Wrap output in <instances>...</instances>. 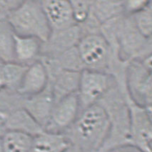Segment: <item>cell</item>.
I'll return each mask as SVG.
<instances>
[{"label": "cell", "instance_id": "25", "mask_svg": "<svg viewBox=\"0 0 152 152\" xmlns=\"http://www.w3.org/2000/svg\"><path fill=\"white\" fill-rule=\"evenodd\" d=\"M64 152H85L82 150H81L80 148L76 147V146H72V145H69L68 146V148H66Z\"/></svg>", "mask_w": 152, "mask_h": 152}, {"label": "cell", "instance_id": "12", "mask_svg": "<svg viewBox=\"0 0 152 152\" xmlns=\"http://www.w3.org/2000/svg\"><path fill=\"white\" fill-rule=\"evenodd\" d=\"M42 42L31 37L15 34L14 57L15 62L29 66L41 58Z\"/></svg>", "mask_w": 152, "mask_h": 152}, {"label": "cell", "instance_id": "19", "mask_svg": "<svg viewBox=\"0 0 152 152\" xmlns=\"http://www.w3.org/2000/svg\"><path fill=\"white\" fill-rule=\"evenodd\" d=\"M132 17L138 30L145 38L152 36V2L146 3Z\"/></svg>", "mask_w": 152, "mask_h": 152}, {"label": "cell", "instance_id": "9", "mask_svg": "<svg viewBox=\"0 0 152 152\" xmlns=\"http://www.w3.org/2000/svg\"><path fill=\"white\" fill-rule=\"evenodd\" d=\"M47 22L52 31H58L77 25L74 21L70 1H41Z\"/></svg>", "mask_w": 152, "mask_h": 152}, {"label": "cell", "instance_id": "4", "mask_svg": "<svg viewBox=\"0 0 152 152\" xmlns=\"http://www.w3.org/2000/svg\"><path fill=\"white\" fill-rule=\"evenodd\" d=\"M117 84L115 77L107 72L84 70L80 72L77 95L80 111L98 103Z\"/></svg>", "mask_w": 152, "mask_h": 152}, {"label": "cell", "instance_id": "26", "mask_svg": "<svg viewBox=\"0 0 152 152\" xmlns=\"http://www.w3.org/2000/svg\"><path fill=\"white\" fill-rule=\"evenodd\" d=\"M0 152H4V148H3L2 139H1V137H0Z\"/></svg>", "mask_w": 152, "mask_h": 152}, {"label": "cell", "instance_id": "3", "mask_svg": "<svg viewBox=\"0 0 152 152\" xmlns=\"http://www.w3.org/2000/svg\"><path fill=\"white\" fill-rule=\"evenodd\" d=\"M16 35L31 37L45 42L51 34L41 1H22L16 10L7 17Z\"/></svg>", "mask_w": 152, "mask_h": 152}, {"label": "cell", "instance_id": "22", "mask_svg": "<svg viewBox=\"0 0 152 152\" xmlns=\"http://www.w3.org/2000/svg\"><path fill=\"white\" fill-rule=\"evenodd\" d=\"M22 1H4L1 0L0 1V15H4L5 17H7L11 12L16 10Z\"/></svg>", "mask_w": 152, "mask_h": 152}, {"label": "cell", "instance_id": "1", "mask_svg": "<svg viewBox=\"0 0 152 152\" xmlns=\"http://www.w3.org/2000/svg\"><path fill=\"white\" fill-rule=\"evenodd\" d=\"M111 121L102 103L94 104L79 113L64 136L70 145L85 152H102L109 139Z\"/></svg>", "mask_w": 152, "mask_h": 152}, {"label": "cell", "instance_id": "24", "mask_svg": "<svg viewBox=\"0 0 152 152\" xmlns=\"http://www.w3.org/2000/svg\"><path fill=\"white\" fill-rule=\"evenodd\" d=\"M3 65L4 63L0 61V91L4 89V71H3Z\"/></svg>", "mask_w": 152, "mask_h": 152}, {"label": "cell", "instance_id": "18", "mask_svg": "<svg viewBox=\"0 0 152 152\" xmlns=\"http://www.w3.org/2000/svg\"><path fill=\"white\" fill-rule=\"evenodd\" d=\"M27 68L26 65L19 64L16 62L4 63L3 71L5 89L17 92Z\"/></svg>", "mask_w": 152, "mask_h": 152}, {"label": "cell", "instance_id": "16", "mask_svg": "<svg viewBox=\"0 0 152 152\" xmlns=\"http://www.w3.org/2000/svg\"><path fill=\"white\" fill-rule=\"evenodd\" d=\"M15 33L6 19L0 20V61L2 63L15 62Z\"/></svg>", "mask_w": 152, "mask_h": 152}, {"label": "cell", "instance_id": "28", "mask_svg": "<svg viewBox=\"0 0 152 152\" xmlns=\"http://www.w3.org/2000/svg\"><path fill=\"white\" fill-rule=\"evenodd\" d=\"M6 19L7 17H5V16L0 15V20H4V19Z\"/></svg>", "mask_w": 152, "mask_h": 152}, {"label": "cell", "instance_id": "27", "mask_svg": "<svg viewBox=\"0 0 152 152\" xmlns=\"http://www.w3.org/2000/svg\"><path fill=\"white\" fill-rule=\"evenodd\" d=\"M5 132H6V131H5L4 128H3L2 127L0 126V137H2L3 134H4Z\"/></svg>", "mask_w": 152, "mask_h": 152}, {"label": "cell", "instance_id": "6", "mask_svg": "<svg viewBox=\"0 0 152 152\" xmlns=\"http://www.w3.org/2000/svg\"><path fill=\"white\" fill-rule=\"evenodd\" d=\"M131 134L129 144L142 152H152V121L147 111L129 100Z\"/></svg>", "mask_w": 152, "mask_h": 152}, {"label": "cell", "instance_id": "8", "mask_svg": "<svg viewBox=\"0 0 152 152\" xmlns=\"http://www.w3.org/2000/svg\"><path fill=\"white\" fill-rule=\"evenodd\" d=\"M47 68L49 85L56 102L68 95L77 93L80 72L60 69L50 61L41 59Z\"/></svg>", "mask_w": 152, "mask_h": 152}, {"label": "cell", "instance_id": "10", "mask_svg": "<svg viewBox=\"0 0 152 152\" xmlns=\"http://www.w3.org/2000/svg\"><path fill=\"white\" fill-rule=\"evenodd\" d=\"M54 104L55 100L50 86L48 85L47 88L41 93L24 98L23 108L45 129Z\"/></svg>", "mask_w": 152, "mask_h": 152}, {"label": "cell", "instance_id": "5", "mask_svg": "<svg viewBox=\"0 0 152 152\" xmlns=\"http://www.w3.org/2000/svg\"><path fill=\"white\" fill-rule=\"evenodd\" d=\"M80 113V104L77 93L56 102L45 131L64 134L74 124Z\"/></svg>", "mask_w": 152, "mask_h": 152}, {"label": "cell", "instance_id": "17", "mask_svg": "<svg viewBox=\"0 0 152 152\" xmlns=\"http://www.w3.org/2000/svg\"><path fill=\"white\" fill-rule=\"evenodd\" d=\"M33 138L17 131H6L1 137L4 152H30Z\"/></svg>", "mask_w": 152, "mask_h": 152}, {"label": "cell", "instance_id": "23", "mask_svg": "<svg viewBox=\"0 0 152 152\" xmlns=\"http://www.w3.org/2000/svg\"><path fill=\"white\" fill-rule=\"evenodd\" d=\"M109 152H142L137 146L131 144H127L116 147Z\"/></svg>", "mask_w": 152, "mask_h": 152}, {"label": "cell", "instance_id": "21", "mask_svg": "<svg viewBox=\"0 0 152 152\" xmlns=\"http://www.w3.org/2000/svg\"><path fill=\"white\" fill-rule=\"evenodd\" d=\"M145 1H124V14L132 16L146 5Z\"/></svg>", "mask_w": 152, "mask_h": 152}, {"label": "cell", "instance_id": "14", "mask_svg": "<svg viewBox=\"0 0 152 152\" xmlns=\"http://www.w3.org/2000/svg\"><path fill=\"white\" fill-rule=\"evenodd\" d=\"M69 143L64 134L44 131L33 138L30 152H64Z\"/></svg>", "mask_w": 152, "mask_h": 152}, {"label": "cell", "instance_id": "13", "mask_svg": "<svg viewBox=\"0 0 152 152\" xmlns=\"http://www.w3.org/2000/svg\"><path fill=\"white\" fill-rule=\"evenodd\" d=\"M5 131H17L34 137L45 129L24 108L17 109L10 115L5 122Z\"/></svg>", "mask_w": 152, "mask_h": 152}, {"label": "cell", "instance_id": "7", "mask_svg": "<svg viewBox=\"0 0 152 152\" xmlns=\"http://www.w3.org/2000/svg\"><path fill=\"white\" fill-rule=\"evenodd\" d=\"M82 38L79 25L58 31H52L45 42H42L41 58L56 59L66 51L77 47Z\"/></svg>", "mask_w": 152, "mask_h": 152}, {"label": "cell", "instance_id": "11", "mask_svg": "<svg viewBox=\"0 0 152 152\" xmlns=\"http://www.w3.org/2000/svg\"><path fill=\"white\" fill-rule=\"evenodd\" d=\"M48 85V72L43 62L39 60L28 66L17 93L26 98L41 93Z\"/></svg>", "mask_w": 152, "mask_h": 152}, {"label": "cell", "instance_id": "20", "mask_svg": "<svg viewBox=\"0 0 152 152\" xmlns=\"http://www.w3.org/2000/svg\"><path fill=\"white\" fill-rule=\"evenodd\" d=\"M73 17L77 25L86 21L89 15L91 1H70Z\"/></svg>", "mask_w": 152, "mask_h": 152}, {"label": "cell", "instance_id": "15", "mask_svg": "<svg viewBox=\"0 0 152 152\" xmlns=\"http://www.w3.org/2000/svg\"><path fill=\"white\" fill-rule=\"evenodd\" d=\"M90 12L102 26L124 15V1H91Z\"/></svg>", "mask_w": 152, "mask_h": 152}, {"label": "cell", "instance_id": "2", "mask_svg": "<svg viewBox=\"0 0 152 152\" xmlns=\"http://www.w3.org/2000/svg\"><path fill=\"white\" fill-rule=\"evenodd\" d=\"M101 33L114 54L124 63L137 59L144 49L146 38L138 30L132 16L124 14L106 22Z\"/></svg>", "mask_w": 152, "mask_h": 152}]
</instances>
